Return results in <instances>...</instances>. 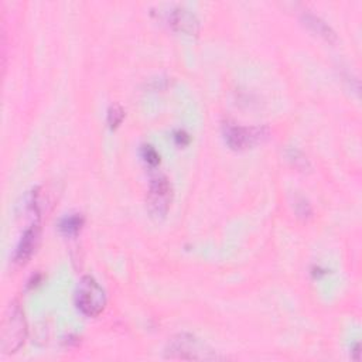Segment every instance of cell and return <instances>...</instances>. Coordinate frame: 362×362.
Wrapping results in <instances>:
<instances>
[{"label": "cell", "instance_id": "6da1fadb", "mask_svg": "<svg viewBox=\"0 0 362 362\" xmlns=\"http://www.w3.org/2000/svg\"><path fill=\"white\" fill-rule=\"evenodd\" d=\"M27 338V321L18 303H11L4 314L0 329V349L10 355L17 352Z\"/></svg>", "mask_w": 362, "mask_h": 362}, {"label": "cell", "instance_id": "7a4b0ae2", "mask_svg": "<svg viewBox=\"0 0 362 362\" xmlns=\"http://www.w3.org/2000/svg\"><path fill=\"white\" fill-rule=\"evenodd\" d=\"M75 304L86 317H96L105 310V290L92 276H83L78 283L75 290Z\"/></svg>", "mask_w": 362, "mask_h": 362}, {"label": "cell", "instance_id": "3957f363", "mask_svg": "<svg viewBox=\"0 0 362 362\" xmlns=\"http://www.w3.org/2000/svg\"><path fill=\"white\" fill-rule=\"evenodd\" d=\"M165 356L173 359H221L211 348H208L202 341L189 334H180L170 339L165 348Z\"/></svg>", "mask_w": 362, "mask_h": 362}, {"label": "cell", "instance_id": "277c9868", "mask_svg": "<svg viewBox=\"0 0 362 362\" xmlns=\"http://www.w3.org/2000/svg\"><path fill=\"white\" fill-rule=\"evenodd\" d=\"M173 202V187L167 177L158 175L150 181L146 204L148 214L156 219H163Z\"/></svg>", "mask_w": 362, "mask_h": 362}, {"label": "cell", "instance_id": "5b68a950", "mask_svg": "<svg viewBox=\"0 0 362 362\" xmlns=\"http://www.w3.org/2000/svg\"><path fill=\"white\" fill-rule=\"evenodd\" d=\"M262 129L256 127H243L235 124H228L225 127V140L235 150H242L253 146L262 139Z\"/></svg>", "mask_w": 362, "mask_h": 362}, {"label": "cell", "instance_id": "8992f818", "mask_svg": "<svg viewBox=\"0 0 362 362\" xmlns=\"http://www.w3.org/2000/svg\"><path fill=\"white\" fill-rule=\"evenodd\" d=\"M168 24L174 30L188 35H194L199 30V21L195 17V14L184 7H175L168 14Z\"/></svg>", "mask_w": 362, "mask_h": 362}, {"label": "cell", "instance_id": "52a82bcc", "mask_svg": "<svg viewBox=\"0 0 362 362\" xmlns=\"http://www.w3.org/2000/svg\"><path fill=\"white\" fill-rule=\"evenodd\" d=\"M38 236H40V226L38 223H31L21 235L20 240H18V245L16 247V253H14V262L16 263H25L30 256L33 255L35 246H37V242H38Z\"/></svg>", "mask_w": 362, "mask_h": 362}, {"label": "cell", "instance_id": "ba28073f", "mask_svg": "<svg viewBox=\"0 0 362 362\" xmlns=\"http://www.w3.org/2000/svg\"><path fill=\"white\" fill-rule=\"evenodd\" d=\"M304 21L310 28H313L318 35H321L327 41H334L335 40V33L321 18H318L313 14H305Z\"/></svg>", "mask_w": 362, "mask_h": 362}, {"label": "cell", "instance_id": "9c48e42d", "mask_svg": "<svg viewBox=\"0 0 362 362\" xmlns=\"http://www.w3.org/2000/svg\"><path fill=\"white\" fill-rule=\"evenodd\" d=\"M83 225V218L78 214L68 215L59 222V230L65 235H75Z\"/></svg>", "mask_w": 362, "mask_h": 362}, {"label": "cell", "instance_id": "30bf717a", "mask_svg": "<svg viewBox=\"0 0 362 362\" xmlns=\"http://www.w3.org/2000/svg\"><path fill=\"white\" fill-rule=\"evenodd\" d=\"M123 117H124V112L119 105H113V106L109 107V110H107V123L112 129L117 127L122 123Z\"/></svg>", "mask_w": 362, "mask_h": 362}, {"label": "cell", "instance_id": "8fae6325", "mask_svg": "<svg viewBox=\"0 0 362 362\" xmlns=\"http://www.w3.org/2000/svg\"><path fill=\"white\" fill-rule=\"evenodd\" d=\"M141 156H143L144 161L150 165H157L160 163V156L151 146H144L143 151H141Z\"/></svg>", "mask_w": 362, "mask_h": 362}]
</instances>
